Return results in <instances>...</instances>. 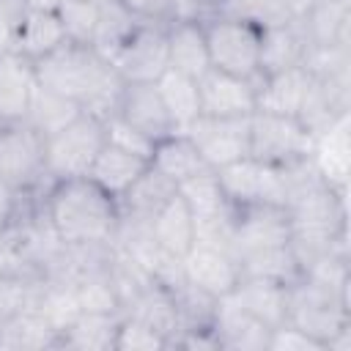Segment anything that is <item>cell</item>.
<instances>
[{"label":"cell","mask_w":351,"mask_h":351,"mask_svg":"<svg viewBox=\"0 0 351 351\" xmlns=\"http://www.w3.org/2000/svg\"><path fill=\"white\" fill-rule=\"evenodd\" d=\"M148 170V159L137 156V154H129L112 143H104L101 151L96 154L90 170H88V178L104 189L110 197H121L143 173Z\"/></svg>","instance_id":"obj_22"},{"label":"cell","mask_w":351,"mask_h":351,"mask_svg":"<svg viewBox=\"0 0 351 351\" xmlns=\"http://www.w3.org/2000/svg\"><path fill=\"white\" fill-rule=\"evenodd\" d=\"M230 296L269 329L285 324L288 318V285L285 282L263 280V277H241Z\"/></svg>","instance_id":"obj_24"},{"label":"cell","mask_w":351,"mask_h":351,"mask_svg":"<svg viewBox=\"0 0 351 351\" xmlns=\"http://www.w3.org/2000/svg\"><path fill=\"white\" fill-rule=\"evenodd\" d=\"M176 192V184H170L162 173H156L151 165L148 170L118 197V211L126 219L151 222V217L167 203V197Z\"/></svg>","instance_id":"obj_27"},{"label":"cell","mask_w":351,"mask_h":351,"mask_svg":"<svg viewBox=\"0 0 351 351\" xmlns=\"http://www.w3.org/2000/svg\"><path fill=\"white\" fill-rule=\"evenodd\" d=\"M0 348L5 351L60 348V335L41 318L36 307H25L22 313L0 321Z\"/></svg>","instance_id":"obj_26"},{"label":"cell","mask_w":351,"mask_h":351,"mask_svg":"<svg viewBox=\"0 0 351 351\" xmlns=\"http://www.w3.org/2000/svg\"><path fill=\"white\" fill-rule=\"evenodd\" d=\"M192 3H195L197 8H203L206 14H214V11H217V5H219L222 0H192Z\"/></svg>","instance_id":"obj_46"},{"label":"cell","mask_w":351,"mask_h":351,"mask_svg":"<svg viewBox=\"0 0 351 351\" xmlns=\"http://www.w3.org/2000/svg\"><path fill=\"white\" fill-rule=\"evenodd\" d=\"M63 44H66V30H63V22H60L58 11H52V8H27L19 27H16L11 49L36 63V60L47 58L49 52H55L58 47H63Z\"/></svg>","instance_id":"obj_20"},{"label":"cell","mask_w":351,"mask_h":351,"mask_svg":"<svg viewBox=\"0 0 351 351\" xmlns=\"http://www.w3.org/2000/svg\"><path fill=\"white\" fill-rule=\"evenodd\" d=\"M148 165H151L156 173H162V176H165L170 184H176V186H178L181 181H186V178H192V176H197V173H203V170H211V167L206 165V159L200 156L197 145L189 140L186 132H173V134L156 140Z\"/></svg>","instance_id":"obj_25"},{"label":"cell","mask_w":351,"mask_h":351,"mask_svg":"<svg viewBox=\"0 0 351 351\" xmlns=\"http://www.w3.org/2000/svg\"><path fill=\"white\" fill-rule=\"evenodd\" d=\"M348 162H351V140H348V112H340L321 132H315L310 165L318 178L335 192L348 189Z\"/></svg>","instance_id":"obj_14"},{"label":"cell","mask_w":351,"mask_h":351,"mask_svg":"<svg viewBox=\"0 0 351 351\" xmlns=\"http://www.w3.org/2000/svg\"><path fill=\"white\" fill-rule=\"evenodd\" d=\"M165 30H167V69L200 80L211 69L203 19H170Z\"/></svg>","instance_id":"obj_19"},{"label":"cell","mask_w":351,"mask_h":351,"mask_svg":"<svg viewBox=\"0 0 351 351\" xmlns=\"http://www.w3.org/2000/svg\"><path fill=\"white\" fill-rule=\"evenodd\" d=\"M27 195H33V192H16L5 181H0V236L8 233V228L14 225V219H16Z\"/></svg>","instance_id":"obj_42"},{"label":"cell","mask_w":351,"mask_h":351,"mask_svg":"<svg viewBox=\"0 0 351 351\" xmlns=\"http://www.w3.org/2000/svg\"><path fill=\"white\" fill-rule=\"evenodd\" d=\"M0 181L16 192H44V134L27 121L0 123Z\"/></svg>","instance_id":"obj_6"},{"label":"cell","mask_w":351,"mask_h":351,"mask_svg":"<svg viewBox=\"0 0 351 351\" xmlns=\"http://www.w3.org/2000/svg\"><path fill=\"white\" fill-rule=\"evenodd\" d=\"M148 228L154 241L173 258H184L195 247V217L178 192H173L167 203L151 217Z\"/></svg>","instance_id":"obj_23"},{"label":"cell","mask_w":351,"mask_h":351,"mask_svg":"<svg viewBox=\"0 0 351 351\" xmlns=\"http://www.w3.org/2000/svg\"><path fill=\"white\" fill-rule=\"evenodd\" d=\"M222 192L233 208L247 206H282L285 208V173L255 156H244L217 170Z\"/></svg>","instance_id":"obj_8"},{"label":"cell","mask_w":351,"mask_h":351,"mask_svg":"<svg viewBox=\"0 0 351 351\" xmlns=\"http://www.w3.org/2000/svg\"><path fill=\"white\" fill-rule=\"evenodd\" d=\"M36 66L19 52H0V123L25 121L33 90H36Z\"/></svg>","instance_id":"obj_18"},{"label":"cell","mask_w":351,"mask_h":351,"mask_svg":"<svg viewBox=\"0 0 351 351\" xmlns=\"http://www.w3.org/2000/svg\"><path fill=\"white\" fill-rule=\"evenodd\" d=\"M14 271H25V269H22V263H19V255H16V250H14V241H11L8 233H5V236H0V280H3L5 274H14Z\"/></svg>","instance_id":"obj_44"},{"label":"cell","mask_w":351,"mask_h":351,"mask_svg":"<svg viewBox=\"0 0 351 351\" xmlns=\"http://www.w3.org/2000/svg\"><path fill=\"white\" fill-rule=\"evenodd\" d=\"M123 121H129L134 129H140L143 134H148L154 143L178 132L173 118L165 110V101L156 90V82H126L118 110H115Z\"/></svg>","instance_id":"obj_16"},{"label":"cell","mask_w":351,"mask_h":351,"mask_svg":"<svg viewBox=\"0 0 351 351\" xmlns=\"http://www.w3.org/2000/svg\"><path fill=\"white\" fill-rule=\"evenodd\" d=\"M41 214L66 247H110L121 222L118 200L88 176L49 184L41 192Z\"/></svg>","instance_id":"obj_1"},{"label":"cell","mask_w":351,"mask_h":351,"mask_svg":"<svg viewBox=\"0 0 351 351\" xmlns=\"http://www.w3.org/2000/svg\"><path fill=\"white\" fill-rule=\"evenodd\" d=\"M211 329L219 340V348H228V351H266L269 332H271L266 324L250 315L230 293L217 299Z\"/></svg>","instance_id":"obj_15"},{"label":"cell","mask_w":351,"mask_h":351,"mask_svg":"<svg viewBox=\"0 0 351 351\" xmlns=\"http://www.w3.org/2000/svg\"><path fill=\"white\" fill-rule=\"evenodd\" d=\"M261 30L263 27L247 16L222 14V11L208 14L203 19V33H206L211 69L258 82L261 80Z\"/></svg>","instance_id":"obj_3"},{"label":"cell","mask_w":351,"mask_h":351,"mask_svg":"<svg viewBox=\"0 0 351 351\" xmlns=\"http://www.w3.org/2000/svg\"><path fill=\"white\" fill-rule=\"evenodd\" d=\"M140 22H159L167 25L176 16L178 0H121Z\"/></svg>","instance_id":"obj_40"},{"label":"cell","mask_w":351,"mask_h":351,"mask_svg":"<svg viewBox=\"0 0 351 351\" xmlns=\"http://www.w3.org/2000/svg\"><path fill=\"white\" fill-rule=\"evenodd\" d=\"M123 313H82L60 337V348L110 351L115 346L118 321Z\"/></svg>","instance_id":"obj_31"},{"label":"cell","mask_w":351,"mask_h":351,"mask_svg":"<svg viewBox=\"0 0 351 351\" xmlns=\"http://www.w3.org/2000/svg\"><path fill=\"white\" fill-rule=\"evenodd\" d=\"M123 82H156L167 71V30L159 22H140L110 58Z\"/></svg>","instance_id":"obj_9"},{"label":"cell","mask_w":351,"mask_h":351,"mask_svg":"<svg viewBox=\"0 0 351 351\" xmlns=\"http://www.w3.org/2000/svg\"><path fill=\"white\" fill-rule=\"evenodd\" d=\"M137 25H140V19L121 0H101L99 22H96V33H93L90 49H96L101 58L110 60L121 49V44L134 33Z\"/></svg>","instance_id":"obj_32"},{"label":"cell","mask_w":351,"mask_h":351,"mask_svg":"<svg viewBox=\"0 0 351 351\" xmlns=\"http://www.w3.org/2000/svg\"><path fill=\"white\" fill-rule=\"evenodd\" d=\"M181 269H184V280L211 299H222L233 293V288L241 280V266L233 252L203 244H195L181 258Z\"/></svg>","instance_id":"obj_13"},{"label":"cell","mask_w":351,"mask_h":351,"mask_svg":"<svg viewBox=\"0 0 351 351\" xmlns=\"http://www.w3.org/2000/svg\"><path fill=\"white\" fill-rule=\"evenodd\" d=\"M99 8H101V0H63L55 11L63 22L66 41L90 47L96 22H99Z\"/></svg>","instance_id":"obj_36"},{"label":"cell","mask_w":351,"mask_h":351,"mask_svg":"<svg viewBox=\"0 0 351 351\" xmlns=\"http://www.w3.org/2000/svg\"><path fill=\"white\" fill-rule=\"evenodd\" d=\"M258 82L208 69L197 80L200 115L206 118H250L258 110Z\"/></svg>","instance_id":"obj_11"},{"label":"cell","mask_w":351,"mask_h":351,"mask_svg":"<svg viewBox=\"0 0 351 351\" xmlns=\"http://www.w3.org/2000/svg\"><path fill=\"white\" fill-rule=\"evenodd\" d=\"M25 11H27L25 0H0V52H8L14 47V36Z\"/></svg>","instance_id":"obj_41"},{"label":"cell","mask_w":351,"mask_h":351,"mask_svg":"<svg viewBox=\"0 0 351 351\" xmlns=\"http://www.w3.org/2000/svg\"><path fill=\"white\" fill-rule=\"evenodd\" d=\"M315 134L291 115H274L255 110L250 115V156L274 165L291 167L310 159Z\"/></svg>","instance_id":"obj_7"},{"label":"cell","mask_w":351,"mask_h":351,"mask_svg":"<svg viewBox=\"0 0 351 351\" xmlns=\"http://www.w3.org/2000/svg\"><path fill=\"white\" fill-rule=\"evenodd\" d=\"M156 90L165 101L167 115L173 118L176 129L184 132L189 129L197 118H200V90H197V80L167 69L159 80H156Z\"/></svg>","instance_id":"obj_29"},{"label":"cell","mask_w":351,"mask_h":351,"mask_svg":"<svg viewBox=\"0 0 351 351\" xmlns=\"http://www.w3.org/2000/svg\"><path fill=\"white\" fill-rule=\"evenodd\" d=\"M313 74L304 66L282 69L274 74H263L255 85L258 90V110L261 112H274V115H291L299 118L304 99L310 93Z\"/></svg>","instance_id":"obj_17"},{"label":"cell","mask_w":351,"mask_h":351,"mask_svg":"<svg viewBox=\"0 0 351 351\" xmlns=\"http://www.w3.org/2000/svg\"><path fill=\"white\" fill-rule=\"evenodd\" d=\"M25 3H27V8H52L55 11L63 0H25Z\"/></svg>","instance_id":"obj_45"},{"label":"cell","mask_w":351,"mask_h":351,"mask_svg":"<svg viewBox=\"0 0 351 351\" xmlns=\"http://www.w3.org/2000/svg\"><path fill=\"white\" fill-rule=\"evenodd\" d=\"M285 321L299 326L318 343H324V348L329 351V346L340 335L351 332L348 296L326 291V288L299 277L296 282L288 285V318Z\"/></svg>","instance_id":"obj_5"},{"label":"cell","mask_w":351,"mask_h":351,"mask_svg":"<svg viewBox=\"0 0 351 351\" xmlns=\"http://www.w3.org/2000/svg\"><path fill=\"white\" fill-rule=\"evenodd\" d=\"M33 307L41 313V318L63 337V332L82 315L77 288L71 280H58V277H41L38 296Z\"/></svg>","instance_id":"obj_28"},{"label":"cell","mask_w":351,"mask_h":351,"mask_svg":"<svg viewBox=\"0 0 351 351\" xmlns=\"http://www.w3.org/2000/svg\"><path fill=\"white\" fill-rule=\"evenodd\" d=\"M71 282L77 288V299H80L82 313H123V304H121V296H118V288L110 277L107 263L82 271Z\"/></svg>","instance_id":"obj_34"},{"label":"cell","mask_w":351,"mask_h":351,"mask_svg":"<svg viewBox=\"0 0 351 351\" xmlns=\"http://www.w3.org/2000/svg\"><path fill=\"white\" fill-rule=\"evenodd\" d=\"M80 112H85L80 101H74V99H69L63 93H55V90L44 88V85H36L25 121L36 132H41L44 137H49V134L60 132L63 126H69Z\"/></svg>","instance_id":"obj_30"},{"label":"cell","mask_w":351,"mask_h":351,"mask_svg":"<svg viewBox=\"0 0 351 351\" xmlns=\"http://www.w3.org/2000/svg\"><path fill=\"white\" fill-rule=\"evenodd\" d=\"M107 143L104 118L93 112H80L69 126L44 137V173L47 181H66L88 176L96 154Z\"/></svg>","instance_id":"obj_4"},{"label":"cell","mask_w":351,"mask_h":351,"mask_svg":"<svg viewBox=\"0 0 351 351\" xmlns=\"http://www.w3.org/2000/svg\"><path fill=\"white\" fill-rule=\"evenodd\" d=\"M310 44L299 22H274L261 30V77L304 63Z\"/></svg>","instance_id":"obj_21"},{"label":"cell","mask_w":351,"mask_h":351,"mask_svg":"<svg viewBox=\"0 0 351 351\" xmlns=\"http://www.w3.org/2000/svg\"><path fill=\"white\" fill-rule=\"evenodd\" d=\"M176 192L184 197V203L189 206L192 217H214V214H222V211H230L233 206L228 203L225 192H222V184L217 178V170H203L186 181H181L176 186Z\"/></svg>","instance_id":"obj_35"},{"label":"cell","mask_w":351,"mask_h":351,"mask_svg":"<svg viewBox=\"0 0 351 351\" xmlns=\"http://www.w3.org/2000/svg\"><path fill=\"white\" fill-rule=\"evenodd\" d=\"M315 0H266L274 22H302Z\"/></svg>","instance_id":"obj_43"},{"label":"cell","mask_w":351,"mask_h":351,"mask_svg":"<svg viewBox=\"0 0 351 351\" xmlns=\"http://www.w3.org/2000/svg\"><path fill=\"white\" fill-rule=\"evenodd\" d=\"M266 351H326L324 343H318L315 337H310L307 332H302L293 324H280L269 332V343Z\"/></svg>","instance_id":"obj_39"},{"label":"cell","mask_w":351,"mask_h":351,"mask_svg":"<svg viewBox=\"0 0 351 351\" xmlns=\"http://www.w3.org/2000/svg\"><path fill=\"white\" fill-rule=\"evenodd\" d=\"M104 134H107V143H112L129 154H137L143 159H151V154H154V140L148 134H143L140 129H134L129 121H123L118 112L104 118Z\"/></svg>","instance_id":"obj_38"},{"label":"cell","mask_w":351,"mask_h":351,"mask_svg":"<svg viewBox=\"0 0 351 351\" xmlns=\"http://www.w3.org/2000/svg\"><path fill=\"white\" fill-rule=\"evenodd\" d=\"M211 170L250 156V118H206L200 115L184 129Z\"/></svg>","instance_id":"obj_10"},{"label":"cell","mask_w":351,"mask_h":351,"mask_svg":"<svg viewBox=\"0 0 351 351\" xmlns=\"http://www.w3.org/2000/svg\"><path fill=\"white\" fill-rule=\"evenodd\" d=\"M239 266H241V277H263V280H277V282H285V285H291L302 277V266L293 255L291 241L280 244V247H269V250L241 255Z\"/></svg>","instance_id":"obj_33"},{"label":"cell","mask_w":351,"mask_h":351,"mask_svg":"<svg viewBox=\"0 0 351 351\" xmlns=\"http://www.w3.org/2000/svg\"><path fill=\"white\" fill-rule=\"evenodd\" d=\"M162 348H170V340L162 332H156L154 326H148L134 315L126 313L121 315L112 351H162Z\"/></svg>","instance_id":"obj_37"},{"label":"cell","mask_w":351,"mask_h":351,"mask_svg":"<svg viewBox=\"0 0 351 351\" xmlns=\"http://www.w3.org/2000/svg\"><path fill=\"white\" fill-rule=\"evenodd\" d=\"M33 66L38 85L80 101L82 110L99 118H107L118 110L126 82L115 71V66L88 44L66 41Z\"/></svg>","instance_id":"obj_2"},{"label":"cell","mask_w":351,"mask_h":351,"mask_svg":"<svg viewBox=\"0 0 351 351\" xmlns=\"http://www.w3.org/2000/svg\"><path fill=\"white\" fill-rule=\"evenodd\" d=\"M291 241V219L282 206H247L236 208L233 222V255H250L258 250L280 247Z\"/></svg>","instance_id":"obj_12"}]
</instances>
